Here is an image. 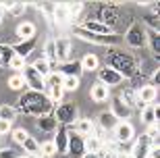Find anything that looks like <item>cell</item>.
I'll return each instance as SVG.
<instances>
[{
	"instance_id": "6",
	"label": "cell",
	"mask_w": 160,
	"mask_h": 158,
	"mask_svg": "<svg viewBox=\"0 0 160 158\" xmlns=\"http://www.w3.org/2000/svg\"><path fill=\"white\" fill-rule=\"evenodd\" d=\"M54 119L58 121V125L71 127L77 121V106L73 104V102H60V104H56L54 106Z\"/></svg>"
},
{
	"instance_id": "46",
	"label": "cell",
	"mask_w": 160,
	"mask_h": 158,
	"mask_svg": "<svg viewBox=\"0 0 160 158\" xmlns=\"http://www.w3.org/2000/svg\"><path fill=\"white\" fill-rule=\"evenodd\" d=\"M158 83H160V71L154 69V71H152V81H150V85H154V88H156Z\"/></svg>"
},
{
	"instance_id": "42",
	"label": "cell",
	"mask_w": 160,
	"mask_h": 158,
	"mask_svg": "<svg viewBox=\"0 0 160 158\" xmlns=\"http://www.w3.org/2000/svg\"><path fill=\"white\" fill-rule=\"evenodd\" d=\"M25 64H27V63H25V59H21V56H17V54H15V56L11 59V63H8V69H15L17 73H21Z\"/></svg>"
},
{
	"instance_id": "27",
	"label": "cell",
	"mask_w": 160,
	"mask_h": 158,
	"mask_svg": "<svg viewBox=\"0 0 160 158\" xmlns=\"http://www.w3.org/2000/svg\"><path fill=\"white\" fill-rule=\"evenodd\" d=\"M83 146H85V152L88 154H98L102 150V140L100 135H88V137H83Z\"/></svg>"
},
{
	"instance_id": "45",
	"label": "cell",
	"mask_w": 160,
	"mask_h": 158,
	"mask_svg": "<svg viewBox=\"0 0 160 158\" xmlns=\"http://www.w3.org/2000/svg\"><path fill=\"white\" fill-rule=\"evenodd\" d=\"M0 158H17L12 148H0Z\"/></svg>"
},
{
	"instance_id": "44",
	"label": "cell",
	"mask_w": 160,
	"mask_h": 158,
	"mask_svg": "<svg viewBox=\"0 0 160 158\" xmlns=\"http://www.w3.org/2000/svg\"><path fill=\"white\" fill-rule=\"evenodd\" d=\"M12 131V123H8V121H2L0 119V137L2 135H8Z\"/></svg>"
},
{
	"instance_id": "31",
	"label": "cell",
	"mask_w": 160,
	"mask_h": 158,
	"mask_svg": "<svg viewBox=\"0 0 160 158\" xmlns=\"http://www.w3.org/2000/svg\"><path fill=\"white\" fill-rule=\"evenodd\" d=\"M31 67H33V69H36L38 73H40V75L44 77V79H46V77L50 75V73H52V64L48 63V60L44 59V56H40V59H36L33 63H31Z\"/></svg>"
},
{
	"instance_id": "23",
	"label": "cell",
	"mask_w": 160,
	"mask_h": 158,
	"mask_svg": "<svg viewBox=\"0 0 160 158\" xmlns=\"http://www.w3.org/2000/svg\"><path fill=\"white\" fill-rule=\"evenodd\" d=\"M36 125L38 129H42L44 133H54L58 129V121L54 119V115H44V117H38L36 119Z\"/></svg>"
},
{
	"instance_id": "5",
	"label": "cell",
	"mask_w": 160,
	"mask_h": 158,
	"mask_svg": "<svg viewBox=\"0 0 160 158\" xmlns=\"http://www.w3.org/2000/svg\"><path fill=\"white\" fill-rule=\"evenodd\" d=\"M125 44L129 48H143L146 46V27H143L139 21H133V23L129 25V29L125 31Z\"/></svg>"
},
{
	"instance_id": "50",
	"label": "cell",
	"mask_w": 160,
	"mask_h": 158,
	"mask_svg": "<svg viewBox=\"0 0 160 158\" xmlns=\"http://www.w3.org/2000/svg\"><path fill=\"white\" fill-rule=\"evenodd\" d=\"M17 158H31V156H27V154H23V156H17Z\"/></svg>"
},
{
	"instance_id": "20",
	"label": "cell",
	"mask_w": 160,
	"mask_h": 158,
	"mask_svg": "<svg viewBox=\"0 0 160 158\" xmlns=\"http://www.w3.org/2000/svg\"><path fill=\"white\" fill-rule=\"evenodd\" d=\"M110 112H112V115L119 119V121H127V119H129V115H131V110L123 104V102H121L119 96L110 98Z\"/></svg>"
},
{
	"instance_id": "21",
	"label": "cell",
	"mask_w": 160,
	"mask_h": 158,
	"mask_svg": "<svg viewBox=\"0 0 160 158\" xmlns=\"http://www.w3.org/2000/svg\"><path fill=\"white\" fill-rule=\"evenodd\" d=\"M89 96H92V100H94L96 104H102V102H106L110 98V89L106 85H102L100 81H96L92 85V89H89Z\"/></svg>"
},
{
	"instance_id": "51",
	"label": "cell",
	"mask_w": 160,
	"mask_h": 158,
	"mask_svg": "<svg viewBox=\"0 0 160 158\" xmlns=\"http://www.w3.org/2000/svg\"><path fill=\"white\" fill-rule=\"evenodd\" d=\"M36 158H46V156H36Z\"/></svg>"
},
{
	"instance_id": "24",
	"label": "cell",
	"mask_w": 160,
	"mask_h": 158,
	"mask_svg": "<svg viewBox=\"0 0 160 158\" xmlns=\"http://www.w3.org/2000/svg\"><path fill=\"white\" fill-rule=\"evenodd\" d=\"M100 23H104L108 27V29H114V25H117V21H119V15H117V11H114L112 6H104L100 11V19H98Z\"/></svg>"
},
{
	"instance_id": "10",
	"label": "cell",
	"mask_w": 160,
	"mask_h": 158,
	"mask_svg": "<svg viewBox=\"0 0 160 158\" xmlns=\"http://www.w3.org/2000/svg\"><path fill=\"white\" fill-rule=\"evenodd\" d=\"M98 81L110 89V88H114V85H121L125 79L114 69H110V67H102V69H98Z\"/></svg>"
},
{
	"instance_id": "29",
	"label": "cell",
	"mask_w": 160,
	"mask_h": 158,
	"mask_svg": "<svg viewBox=\"0 0 160 158\" xmlns=\"http://www.w3.org/2000/svg\"><path fill=\"white\" fill-rule=\"evenodd\" d=\"M17 35L21 40H29V38H36V23L31 21H25V23L17 25Z\"/></svg>"
},
{
	"instance_id": "1",
	"label": "cell",
	"mask_w": 160,
	"mask_h": 158,
	"mask_svg": "<svg viewBox=\"0 0 160 158\" xmlns=\"http://www.w3.org/2000/svg\"><path fill=\"white\" fill-rule=\"evenodd\" d=\"M15 108H17V112H23V115H29V117L38 119V117H44V115H52L54 104L46 98V94L29 89V92L21 94Z\"/></svg>"
},
{
	"instance_id": "3",
	"label": "cell",
	"mask_w": 160,
	"mask_h": 158,
	"mask_svg": "<svg viewBox=\"0 0 160 158\" xmlns=\"http://www.w3.org/2000/svg\"><path fill=\"white\" fill-rule=\"evenodd\" d=\"M73 33L77 35V38H81V40L85 42H92V44H98V46H106V48H114L119 46V44H123V38L117 33H110V35H98V33H89V31L81 29V27H73Z\"/></svg>"
},
{
	"instance_id": "4",
	"label": "cell",
	"mask_w": 160,
	"mask_h": 158,
	"mask_svg": "<svg viewBox=\"0 0 160 158\" xmlns=\"http://www.w3.org/2000/svg\"><path fill=\"white\" fill-rule=\"evenodd\" d=\"M44 94H46V98L50 100V102H56L58 104L60 100H62V94H65V89H62V77L56 73V71H52L50 75L44 79Z\"/></svg>"
},
{
	"instance_id": "7",
	"label": "cell",
	"mask_w": 160,
	"mask_h": 158,
	"mask_svg": "<svg viewBox=\"0 0 160 158\" xmlns=\"http://www.w3.org/2000/svg\"><path fill=\"white\" fill-rule=\"evenodd\" d=\"M21 75H23V79H25V88H29L31 92H42V94H44V77H42L31 64H25L23 71H21Z\"/></svg>"
},
{
	"instance_id": "2",
	"label": "cell",
	"mask_w": 160,
	"mask_h": 158,
	"mask_svg": "<svg viewBox=\"0 0 160 158\" xmlns=\"http://www.w3.org/2000/svg\"><path fill=\"white\" fill-rule=\"evenodd\" d=\"M106 67L114 69L123 79H135L139 75V64L131 54L117 50V48H108L106 52Z\"/></svg>"
},
{
	"instance_id": "49",
	"label": "cell",
	"mask_w": 160,
	"mask_h": 158,
	"mask_svg": "<svg viewBox=\"0 0 160 158\" xmlns=\"http://www.w3.org/2000/svg\"><path fill=\"white\" fill-rule=\"evenodd\" d=\"M4 21V13H2V8H0V23Z\"/></svg>"
},
{
	"instance_id": "40",
	"label": "cell",
	"mask_w": 160,
	"mask_h": 158,
	"mask_svg": "<svg viewBox=\"0 0 160 158\" xmlns=\"http://www.w3.org/2000/svg\"><path fill=\"white\" fill-rule=\"evenodd\" d=\"M11 135H12V140H15V144H19V146H21V144L29 137V131H27V129H23V127H17V129H12V131H11Z\"/></svg>"
},
{
	"instance_id": "25",
	"label": "cell",
	"mask_w": 160,
	"mask_h": 158,
	"mask_svg": "<svg viewBox=\"0 0 160 158\" xmlns=\"http://www.w3.org/2000/svg\"><path fill=\"white\" fill-rule=\"evenodd\" d=\"M146 46H150V52L158 59L160 56V31L146 29Z\"/></svg>"
},
{
	"instance_id": "38",
	"label": "cell",
	"mask_w": 160,
	"mask_h": 158,
	"mask_svg": "<svg viewBox=\"0 0 160 158\" xmlns=\"http://www.w3.org/2000/svg\"><path fill=\"white\" fill-rule=\"evenodd\" d=\"M25 11H27V4H25V2H11V6H8L6 13H8L11 17H21Z\"/></svg>"
},
{
	"instance_id": "11",
	"label": "cell",
	"mask_w": 160,
	"mask_h": 158,
	"mask_svg": "<svg viewBox=\"0 0 160 158\" xmlns=\"http://www.w3.org/2000/svg\"><path fill=\"white\" fill-rule=\"evenodd\" d=\"M54 44H56V63H69L71 60V40L69 38H54Z\"/></svg>"
},
{
	"instance_id": "35",
	"label": "cell",
	"mask_w": 160,
	"mask_h": 158,
	"mask_svg": "<svg viewBox=\"0 0 160 158\" xmlns=\"http://www.w3.org/2000/svg\"><path fill=\"white\" fill-rule=\"evenodd\" d=\"M0 119L2 121H8V123H12L15 119H17V108L11 104H0Z\"/></svg>"
},
{
	"instance_id": "8",
	"label": "cell",
	"mask_w": 160,
	"mask_h": 158,
	"mask_svg": "<svg viewBox=\"0 0 160 158\" xmlns=\"http://www.w3.org/2000/svg\"><path fill=\"white\" fill-rule=\"evenodd\" d=\"M112 137L117 144H129V141L135 140V127L129 123V121H119L117 127L112 129Z\"/></svg>"
},
{
	"instance_id": "43",
	"label": "cell",
	"mask_w": 160,
	"mask_h": 158,
	"mask_svg": "<svg viewBox=\"0 0 160 158\" xmlns=\"http://www.w3.org/2000/svg\"><path fill=\"white\" fill-rule=\"evenodd\" d=\"M146 29H154V31H160V23H158V17L156 15H148L146 17Z\"/></svg>"
},
{
	"instance_id": "18",
	"label": "cell",
	"mask_w": 160,
	"mask_h": 158,
	"mask_svg": "<svg viewBox=\"0 0 160 158\" xmlns=\"http://www.w3.org/2000/svg\"><path fill=\"white\" fill-rule=\"evenodd\" d=\"M150 141H148V137L146 135H142L139 140H135L133 141V148H131V156L133 158H148V152H150Z\"/></svg>"
},
{
	"instance_id": "22",
	"label": "cell",
	"mask_w": 160,
	"mask_h": 158,
	"mask_svg": "<svg viewBox=\"0 0 160 158\" xmlns=\"http://www.w3.org/2000/svg\"><path fill=\"white\" fill-rule=\"evenodd\" d=\"M117 123H119V119L114 117L110 110H104L98 115V125H100V129L104 131V133H108V131H112L114 127H117Z\"/></svg>"
},
{
	"instance_id": "41",
	"label": "cell",
	"mask_w": 160,
	"mask_h": 158,
	"mask_svg": "<svg viewBox=\"0 0 160 158\" xmlns=\"http://www.w3.org/2000/svg\"><path fill=\"white\" fill-rule=\"evenodd\" d=\"M65 8H67V13H69V17H77L79 13L83 11V2H67L65 4Z\"/></svg>"
},
{
	"instance_id": "52",
	"label": "cell",
	"mask_w": 160,
	"mask_h": 158,
	"mask_svg": "<svg viewBox=\"0 0 160 158\" xmlns=\"http://www.w3.org/2000/svg\"><path fill=\"white\" fill-rule=\"evenodd\" d=\"M0 67H2V60H0Z\"/></svg>"
},
{
	"instance_id": "13",
	"label": "cell",
	"mask_w": 160,
	"mask_h": 158,
	"mask_svg": "<svg viewBox=\"0 0 160 158\" xmlns=\"http://www.w3.org/2000/svg\"><path fill=\"white\" fill-rule=\"evenodd\" d=\"M52 144L56 148V154H67V146H69V129L65 125H58V129L54 131Z\"/></svg>"
},
{
	"instance_id": "12",
	"label": "cell",
	"mask_w": 160,
	"mask_h": 158,
	"mask_svg": "<svg viewBox=\"0 0 160 158\" xmlns=\"http://www.w3.org/2000/svg\"><path fill=\"white\" fill-rule=\"evenodd\" d=\"M137 100L142 102V106L156 104V100H158V88L150 85V83L139 85V88H137Z\"/></svg>"
},
{
	"instance_id": "9",
	"label": "cell",
	"mask_w": 160,
	"mask_h": 158,
	"mask_svg": "<svg viewBox=\"0 0 160 158\" xmlns=\"http://www.w3.org/2000/svg\"><path fill=\"white\" fill-rule=\"evenodd\" d=\"M69 129V146H67V154L71 158H83L85 156V146H83V137L79 133H75L73 131V125L71 127H67Z\"/></svg>"
},
{
	"instance_id": "36",
	"label": "cell",
	"mask_w": 160,
	"mask_h": 158,
	"mask_svg": "<svg viewBox=\"0 0 160 158\" xmlns=\"http://www.w3.org/2000/svg\"><path fill=\"white\" fill-rule=\"evenodd\" d=\"M15 56V52H12L11 44H0V60H2V67H8V63H11V59Z\"/></svg>"
},
{
	"instance_id": "14",
	"label": "cell",
	"mask_w": 160,
	"mask_h": 158,
	"mask_svg": "<svg viewBox=\"0 0 160 158\" xmlns=\"http://www.w3.org/2000/svg\"><path fill=\"white\" fill-rule=\"evenodd\" d=\"M119 98H121V102H123L129 110H133V108H139V110H142V108H143L142 102L137 100V89L135 88H125V89H121Z\"/></svg>"
},
{
	"instance_id": "37",
	"label": "cell",
	"mask_w": 160,
	"mask_h": 158,
	"mask_svg": "<svg viewBox=\"0 0 160 158\" xmlns=\"http://www.w3.org/2000/svg\"><path fill=\"white\" fill-rule=\"evenodd\" d=\"M81 79L79 77H62V89L65 92H77Z\"/></svg>"
},
{
	"instance_id": "16",
	"label": "cell",
	"mask_w": 160,
	"mask_h": 158,
	"mask_svg": "<svg viewBox=\"0 0 160 158\" xmlns=\"http://www.w3.org/2000/svg\"><path fill=\"white\" fill-rule=\"evenodd\" d=\"M60 77H79L81 79V64H79V60H69V63H62L58 64V71H56Z\"/></svg>"
},
{
	"instance_id": "32",
	"label": "cell",
	"mask_w": 160,
	"mask_h": 158,
	"mask_svg": "<svg viewBox=\"0 0 160 158\" xmlns=\"http://www.w3.org/2000/svg\"><path fill=\"white\" fill-rule=\"evenodd\" d=\"M69 21H71V17H69L65 4H56V6H54V23L62 27V25H67Z\"/></svg>"
},
{
	"instance_id": "26",
	"label": "cell",
	"mask_w": 160,
	"mask_h": 158,
	"mask_svg": "<svg viewBox=\"0 0 160 158\" xmlns=\"http://www.w3.org/2000/svg\"><path fill=\"white\" fill-rule=\"evenodd\" d=\"M139 119H142L146 125H156L158 123V106L156 104H148L139 110Z\"/></svg>"
},
{
	"instance_id": "33",
	"label": "cell",
	"mask_w": 160,
	"mask_h": 158,
	"mask_svg": "<svg viewBox=\"0 0 160 158\" xmlns=\"http://www.w3.org/2000/svg\"><path fill=\"white\" fill-rule=\"evenodd\" d=\"M42 56H44L50 64L56 63V44H54V38H50V40L44 44V54H42Z\"/></svg>"
},
{
	"instance_id": "48",
	"label": "cell",
	"mask_w": 160,
	"mask_h": 158,
	"mask_svg": "<svg viewBox=\"0 0 160 158\" xmlns=\"http://www.w3.org/2000/svg\"><path fill=\"white\" fill-rule=\"evenodd\" d=\"M83 158H100V154H85Z\"/></svg>"
},
{
	"instance_id": "15",
	"label": "cell",
	"mask_w": 160,
	"mask_h": 158,
	"mask_svg": "<svg viewBox=\"0 0 160 158\" xmlns=\"http://www.w3.org/2000/svg\"><path fill=\"white\" fill-rule=\"evenodd\" d=\"M36 38H29V40H21V42H17V44H11V48H12V52L17 54V56H21V59H27L33 50H36Z\"/></svg>"
},
{
	"instance_id": "17",
	"label": "cell",
	"mask_w": 160,
	"mask_h": 158,
	"mask_svg": "<svg viewBox=\"0 0 160 158\" xmlns=\"http://www.w3.org/2000/svg\"><path fill=\"white\" fill-rule=\"evenodd\" d=\"M79 27L85 29V31H89V33H98V35H110L112 33V29H108L106 25L100 23L98 19H88V21H83Z\"/></svg>"
},
{
	"instance_id": "28",
	"label": "cell",
	"mask_w": 160,
	"mask_h": 158,
	"mask_svg": "<svg viewBox=\"0 0 160 158\" xmlns=\"http://www.w3.org/2000/svg\"><path fill=\"white\" fill-rule=\"evenodd\" d=\"M79 64H81L83 73H85V71H98V69H100V59H98L96 54L88 52L81 60H79Z\"/></svg>"
},
{
	"instance_id": "47",
	"label": "cell",
	"mask_w": 160,
	"mask_h": 158,
	"mask_svg": "<svg viewBox=\"0 0 160 158\" xmlns=\"http://www.w3.org/2000/svg\"><path fill=\"white\" fill-rule=\"evenodd\" d=\"M148 158H160V146H152V148H150Z\"/></svg>"
},
{
	"instance_id": "39",
	"label": "cell",
	"mask_w": 160,
	"mask_h": 158,
	"mask_svg": "<svg viewBox=\"0 0 160 158\" xmlns=\"http://www.w3.org/2000/svg\"><path fill=\"white\" fill-rule=\"evenodd\" d=\"M54 154H56V148H54L52 140H50V141H42V144H40V156L52 158Z\"/></svg>"
},
{
	"instance_id": "19",
	"label": "cell",
	"mask_w": 160,
	"mask_h": 158,
	"mask_svg": "<svg viewBox=\"0 0 160 158\" xmlns=\"http://www.w3.org/2000/svg\"><path fill=\"white\" fill-rule=\"evenodd\" d=\"M73 131L79 133L81 137H88V135L96 133V125L92 123V119H77V121L73 123Z\"/></svg>"
},
{
	"instance_id": "30",
	"label": "cell",
	"mask_w": 160,
	"mask_h": 158,
	"mask_svg": "<svg viewBox=\"0 0 160 158\" xmlns=\"http://www.w3.org/2000/svg\"><path fill=\"white\" fill-rule=\"evenodd\" d=\"M21 146H23V150H25V154H27V156H31V158L40 156V141H38L33 135H29V137H27Z\"/></svg>"
},
{
	"instance_id": "34",
	"label": "cell",
	"mask_w": 160,
	"mask_h": 158,
	"mask_svg": "<svg viewBox=\"0 0 160 158\" xmlns=\"http://www.w3.org/2000/svg\"><path fill=\"white\" fill-rule=\"evenodd\" d=\"M6 83H8V88L12 89V92H21V89H25V79L21 73H12L8 79H6Z\"/></svg>"
}]
</instances>
